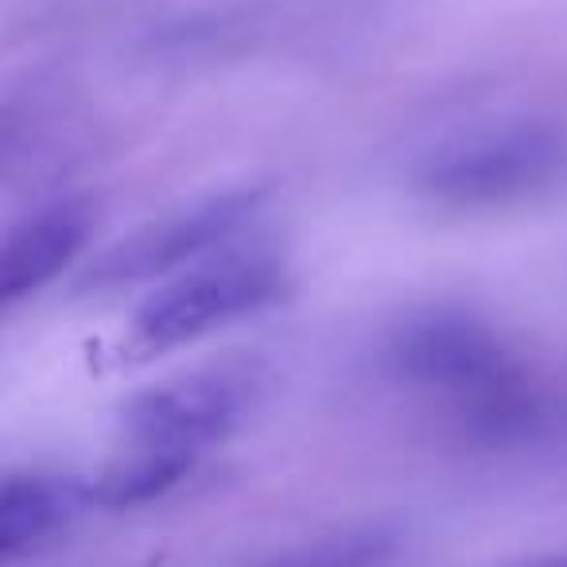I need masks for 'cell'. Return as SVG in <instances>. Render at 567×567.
<instances>
[{
  "mask_svg": "<svg viewBox=\"0 0 567 567\" xmlns=\"http://www.w3.org/2000/svg\"><path fill=\"white\" fill-rule=\"evenodd\" d=\"M389 362L409 385L447 404L466 432H517L536 409L533 378L517 350L466 308L409 316L389 339Z\"/></svg>",
  "mask_w": 567,
  "mask_h": 567,
  "instance_id": "cell-1",
  "label": "cell"
},
{
  "mask_svg": "<svg viewBox=\"0 0 567 567\" xmlns=\"http://www.w3.org/2000/svg\"><path fill=\"white\" fill-rule=\"evenodd\" d=\"M567 183V128L502 121L447 141L420 159L412 187L435 210L497 214L540 203Z\"/></svg>",
  "mask_w": 567,
  "mask_h": 567,
  "instance_id": "cell-2",
  "label": "cell"
},
{
  "mask_svg": "<svg viewBox=\"0 0 567 567\" xmlns=\"http://www.w3.org/2000/svg\"><path fill=\"white\" fill-rule=\"evenodd\" d=\"M288 260L276 245L234 241L152 288L128 323L136 358H159L252 319L288 296Z\"/></svg>",
  "mask_w": 567,
  "mask_h": 567,
  "instance_id": "cell-3",
  "label": "cell"
},
{
  "mask_svg": "<svg viewBox=\"0 0 567 567\" xmlns=\"http://www.w3.org/2000/svg\"><path fill=\"white\" fill-rule=\"evenodd\" d=\"M260 365L257 362H210L198 370L175 373L128 396L121 409V451L195 466L203 451L221 443L257 404Z\"/></svg>",
  "mask_w": 567,
  "mask_h": 567,
  "instance_id": "cell-4",
  "label": "cell"
},
{
  "mask_svg": "<svg viewBox=\"0 0 567 567\" xmlns=\"http://www.w3.org/2000/svg\"><path fill=\"white\" fill-rule=\"evenodd\" d=\"M265 198L268 187L245 183V187L214 190V195L195 198L179 210L144 221L133 234L117 237L82 272L79 292H113V288H128V284H159L183 272L195 260L241 241V229L257 218Z\"/></svg>",
  "mask_w": 567,
  "mask_h": 567,
  "instance_id": "cell-5",
  "label": "cell"
},
{
  "mask_svg": "<svg viewBox=\"0 0 567 567\" xmlns=\"http://www.w3.org/2000/svg\"><path fill=\"white\" fill-rule=\"evenodd\" d=\"M97 210L86 195L55 198L0 234V311L66 272L94 237Z\"/></svg>",
  "mask_w": 567,
  "mask_h": 567,
  "instance_id": "cell-6",
  "label": "cell"
},
{
  "mask_svg": "<svg viewBox=\"0 0 567 567\" xmlns=\"http://www.w3.org/2000/svg\"><path fill=\"white\" fill-rule=\"evenodd\" d=\"M82 502H90V489H79L63 478L17 474L0 482V564L63 533Z\"/></svg>",
  "mask_w": 567,
  "mask_h": 567,
  "instance_id": "cell-7",
  "label": "cell"
},
{
  "mask_svg": "<svg viewBox=\"0 0 567 567\" xmlns=\"http://www.w3.org/2000/svg\"><path fill=\"white\" fill-rule=\"evenodd\" d=\"M393 551L396 536L389 528H358V533L327 536V540L296 548L257 567H385Z\"/></svg>",
  "mask_w": 567,
  "mask_h": 567,
  "instance_id": "cell-8",
  "label": "cell"
},
{
  "mask_svg": "<svg viewBox=\"0 0 567 567\" xmlns=\"http://www.w3.org/2000/svg\"><path fill=\"white\" fill-rule=\"evenodd\" d=\"M528 567H567V556H548V559H536Z\"/></svg>",
  "mask_w": 567,
  "mask_h": 567,
  "instance_id": "cell-9",
  "label": "cell"
}]
</instances>
